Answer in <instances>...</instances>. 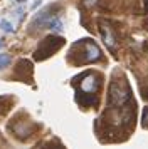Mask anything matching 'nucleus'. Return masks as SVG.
<instances>
[{"label":"nucleus","mask_w":148,"mask_h":149,"mask_svg":"<svg viewBox=\"0 0 148 149\" xmlns=\"http://www.w3.org/2000/svg\"><path fill=\"white\" fill-rule=\"evenodd\" d=\"M128 99H130V91H128L126 86L113 84V86L109 87V102H111V104L123 106L125 102H128Z\"/></svg>","instance_id":"obj_1"},{"label":"nucleus","mask_w":148,"mask_h":149,"mask_svg":"<svg viewBox=\"0 0 148 149\" xmlns=\"http://www.w3.org/2000/svg\"><path fill=\"white\" fill-rule=\"evenodd\" d=\"M99 89V79L96 74H86L81 81V91L86 92V94H94L96 91Z\"/></svg>","instance_id":"obj_2"},{"label":"nucleus","mask_w":148,"mask_h":149,"mask_svg":"<svg viewBox=\"0 0 148 149\" xmlns=\"http://www.w3.org/2000/svg\"><path fill=\"white\" fill-rule=\"evenodd\" d=\"M101 37H103V40H104V45H106L111 52H114V45H116V42H114V32L108 24L101 25Z\"/></svg>","instance_id":"obj_3"},{"label":"nucleus","mask_w":148,"mask_h":149,"mask_svg":"<svg viewBox=\"0 0 148 149\" xmlns=\"http://www.w3.org/2000/svg\"><path fill=\"white\" fill-rule=\"evenodd\" d=\"M99 59H101L99 47L94 42H87L86 45H84V61L94 62V61H99Z\"/></svg>","instance_id":"obj_4"},{"label":"nucleus","mask_w":148,"mask_h":149,"mask_svg":"<svg viewBox=\"0 0 148 149\" xmlns=\"http://www.w3.org/2000/svg\"><path fill=\"white\" fill-rule=\"evenodd\" d=\"M46 27L51 29L52 32H61V30H62V22H61L57 17H51V19L47 20Z\"/></svg>","instance_id":"obj_5"},{"label":"nucleus","mask_w":148,"mask_h":149,"mask_svg":"<svg viewBox=\"0 0 148 149\" xmlns=\"http://www.w3.org/2000/svg\"><path fill=\"white\" fill-rule=\"evenodd\" d=\"M10 64V55L8 54H0V69H5Z\"/></svg>","instance_id":"obj_6"},{"label":"nucleus","mask_w":148,"mask_h":149,"mask_svg":"<svg viewBox=\"0 0 148 149\" xmlns=\"http://www.w3.org/2000/svg\"><path fill=\"white\" fill-rule=\"evenodd\" d=\"M0 29H2L4 32H13V25H12V24H8L7 20L0 22Z\"/></svg>","instance_id":"obj_7"},{"label":"nucleus","mask_w":148,"mask_h":149,"mask_svg":"<svg viewBox=\"0 0 148 149\" xmlns=\"http://www.w3.org/2000/svg\"><path fill=\"white\" fill-rule=\"evenodd\" d=\"M143 126L148 127V107L145 109V112H143Z\"/></svg>","instance_id":"obj_8"},{"label":"nucleus","mask_w":148,"mask_h":149,"mask_svg":"<svg viewBox=\"0 0 148 149\" xmlns=\"http://www.w3.org/2000/svg\"><path fill=\"white\" fill-rule=\"evenodd\" d=\"M145 8H147V12H148V0H145Z\"/></svg>","instance_id":"obj_9"}]
</instances>
